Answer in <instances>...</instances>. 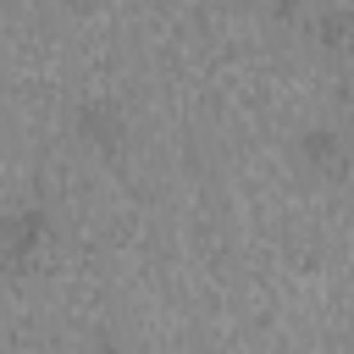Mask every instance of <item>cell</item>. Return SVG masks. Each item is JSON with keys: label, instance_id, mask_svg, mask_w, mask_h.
Masks as SVG:
<instances>
[{"label": "cell", "instance_id": "obj_1", "mask_svg": "<svg viewBox=\"0 0 354 354\" xmlns=\"http://www.w3.org/2000/svg\"><path fill=\"white\" fill-rule=\"evenodd\" d=\"M50 238H55V216L50 205H11L0 210V277H28L44 266L50 254Z\"/></svg>", "mask_w": 354, "mask_h": 354}, {"label": "cell", "instance_id": "obj_2", "mask_svg": "<svg viewBox=\"0 0 354 354\" xmlns=\"http://www.w3.org/2000/svg\"><path fill=\"white\" fill-rule=\"evenodd\" d=\"M293 166L304 177H315V183H343L348 166H354V144L332 122H304L293 133Z\"/></svg>", "mask_w": 354, "mask_h": 354}, {"label": "cell", "instance_id": "obj_3", "mask_svg": "<svg viewBox=\"0 0 354 354\" xmlns=\"http://www.w3.org/2000/svg\"><path fill=\"white\" fill-rule=\"evenodd\" d=\"M127 111H122V100H111V94H83L77 105H72V138L88 149V155H122L127 149Z\"/></svg>", "mask_w": 354, "mask_h": 354}, {"label": "cell", "instance_id": "obj_4", "mask_svg": "<svg viewBox=\"0 0 354 354\" xmlns=\"http://www.w3.org/2000/svg\"><path fill=\"white\" fill-rule=\"evenodd\" d=\"M310 39L315 55L326 61H354V6H337V0H315L310 22L299 28Z\"/></svg>", "mask_w": 354, "mask_h": 354}, {"label": "cell", "instance_id": "obj_5", "mask_svg": "<svg viewBox=\"0 0 354 354\" xmlns=\"http://www.w3.org/2000/svg\"><path fill=\"white\" fill-rule=\"evenodd\" d=\"M310 11H315V0H266V17H271L277 28H304Z\"/></svg>", "mask_w": 354, "mask_h": 354}]
</instances>
